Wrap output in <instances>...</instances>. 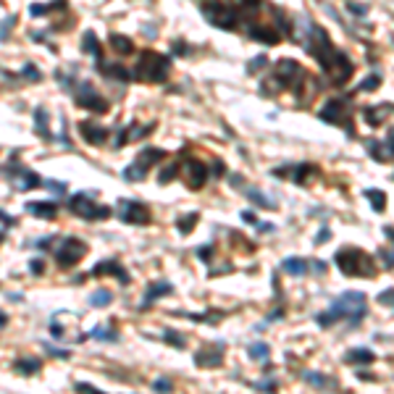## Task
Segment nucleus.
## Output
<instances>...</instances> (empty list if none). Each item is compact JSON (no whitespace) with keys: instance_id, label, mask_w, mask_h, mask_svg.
<instances>
[{"instance_id":"nucleus-1","label":"nucleus","mask_w":394,"mask_h":394,"mask_svg":"<svg viewBox=\"0 0 394 394\" xmlns=\"http://www.w3.org/2000/svg\"><path fill=\"white\" fill-rule=\"evenodd\" d=\"M334 260L339 266V271L344 276H363V279H371L376 274V266H373V257L363 250L355 247H347L342 252L334 255Z\"/></svg>"},{"instance_id":"nucleus-2","label":"nucleus","mask_w":394,"mask_h":394,"mask_svg":"<svg viewBox=\"0 0 394 394\" xmlns=\"http://www.w3.org/2000/svg\"><path fill=\"white\" fill-rule=\"evenodd\" d=\"M331 313L337 315V321H347V326H357L366 318V294L363 292H344L331 302Z\"/></svg>"},{"instance_id":"nucleus-3","label":"nucleus","mask_w":394,"mask_h":394,"mask_svg":"<svg viewBox=\"0 0 394 394\" xmlns=\"http://www.w3.org/2000/svg\"><path fill=\"white\" fill-rule=\"evenodd\" d=\"M169 58L166 55H158L153 50H145L142 58H140V66H137V77L145 79V82H166L169 77Z\"/></svg>"},{"instance_id":"nucleus-4","label":"nucleus","mask_w":394,"mask_h":394,"mask_svg":"<svg viewBox=\"0 0 394 394\" xmlns=\"http://www.w3.org/2000/svg\"><path fill=\"white\" fill-rule=\"evenodd\" d=\"M203 13H205V21H210L218 29H234L237 26V16L229 6H223L221 0H203Z\"/></svg>"},{"instance_id":"nucleus-5","label":"nucleus","mask_w":394,"mask_h":394,"mask_svg":"<svg viewBox=\"0 0 394 394\" xmlns=\"http://www.w3.org/2000/svg\"><path fill=\"white\" fill-rule=\"evenodd\" d=\"M69 208H71L77 216L89 218V221H92V218H108V216H111V208H100V205H95L89 194H74L71 200H69Z\"/></svg>"},{"instance_id":"nucleus-6","label":"nucleus","mask_w":394,"mask_h":394,"mask_svg":"<svg viewBox=\"0 0 394 394\" xmlns=\"http://www.w3.org/2000/svg\"><path fill=\"white\" fill-rule=\"evenodd\" d=\"M318 118L326 121V124H339V126H344L347 134L352 137V126L347 124V118H350V116L344 113V103H342V100H329L323 108H321V113H318Z\"/></svg>"},{"instance_id":"nucleus-7","label":"nucleus","mask_w":394,"mask_h":394,"mask_svg":"<svg viewBox=\"0 0 394 394\" xmlns=\"http://www.w3.org/2000/svg\"><path fill=\"white\" fill-rule=\"evenodd\" d=\"M121 218L134 226H145L150 223V210L137 200H121Z\"/></svg>"},{"instance_id":"nucleus-8","label":"nucleus","mask_w":394,"mask_h":394,"mask_svg":"<svg viewBox=\"0 0 394 394\" xmlns=\"http://www.w3.org/2000/svg\"><path fill=\"white\" fill-rule=\"evenodd\" d=\"M84 252H87V247L82 245L79 239H74V237H71V239H66V242H63V247L58 250V255H55V257H58L60 268H69V266H74V263H79V257H82Z\"/></svg>"},{"instance_id":"nucleus-9","label":"nucleus","mask_w":394,"mask_h":394,"mask_svg":"<svg viewBox=\"0 0 394 394\" xmlns=\"http://www.w3.org/2000/svg\"><path fill=\"white\" fill-rule=\"evenodd\" d=\"M77 105H79V108H84V111H95V113H105V111H108V103H105V97H100L89 84L82 87V92H79V97H77Z\"/></svg>"},{"instance_id":"nucleus-10","label":"nucleus","mask_w":394,"mask_h":394,"mask_svg":"<svg viewBox=\"0 0 394 394\" xmlns=\"http://www.w3.org/2000/svg\"><path fill=\"white\" fill-rule=\"evenodd\" d=\"M302 69L294 63V60H281V63L276 66V74H274V77H276V84L279 87H294L297 84V79L300 77H294V74H300Z\"/></svg>"},{"instance_id":"nucleus-11","label":"nucleus","mask_w":394,"mask_h":394,"mask_svg":"<svg viewBox=\"0 0 394 394\" xmlns=\"http://www.w3.org/2000/svg\"><path fill=\"white\" fill-rule=\"evenodd\" d=\"M274 174L276 176L289 174L294 184H308V176L310 174H318V169H315V166H310V163H297V166H286V169H276Z\"/></svg>"},{"instance_id":"nucleus-12","label":"nucleus","mask_w":394,"mask_h":394,"mask_svg":"<svg viewBox=\"0 0 394 394\" xmlns=\"http://www.w3.org/2000/svg\"><path fill=\"white\" fill-rule=\"evenodd\" d=\"M205 179H208V169H205V163H200V160L189 158V160H187V187L200 189V187L205 184Z\"/></svg>"},{"instance_id":"nucleus-13","label":"nucleus","mask_w":394,"mask_h":394,"mask_svg":"<svg viewBox=\"0 0 394 394\" xmlns=\"http://www.w3.org/2000/svg\"><path fill=\"white\" fill-rule=\"evenodd\" d=\"M79 132H82V137H84L89 145H103L105 140H108V129H105V126H97L95 121H82Z\"/></svg>"},{"instance_id":"nucleus-14","label":"nucleus","mask_w":394,"mask_h":394,"mask_svg":"<svg viewBox=\"0 0 394 394\" xmlns=\"http://www.w3.org/2000/svg\"><path fill=\"white\" fill-rule=\"evenodd\" d=\"M92 274H95V276H105V274H108V276H118V279L124 281V284H129V279H132V276H129L126 271L121 268L116 260H103V263H97Z\"/></svg>"},{"instance_id":"nucleus-15","label":"nucleus","mask_w":394,"mask_h":394,"mask_svg":"<svg viewBox=\"0 0 394 394\" xmlns=\"http://www.w3.org/2000/svg\"><path fill=\"white\" fill-rule=\"evenodd\" d=\"M166 158V150H155V147H150V150H142V153L137 155V160H134V169H140L142 174H147V169L153 166L155 160Z\"/></svg>"},{"instance_id":"nucleus-16","label":"nucleus","mask_w":394,"mask_h":394,"mask_svg":"<svg viewBox=\"0 0 394 394\" xmlns=\"http://www.w3.org/2000/svg\"><path fill=\"white\" fill-rule=\"evenodd\" d=\"M194 363H197V366H221V363H223V352L218 350V347H213V350L205 347V350H200V352L194 355Z\"/></svg>"},{"instance_id":"nucleus-17","label":"nucleus","mask_w":394,"mask_h":394,"mask_svg":"<svg viewBox=\"0 0 394 394\" xmlns=\"http://www.w3.org/2000/svg\"><path fill=\"white\" fill-rule=\"evenodd\" d=\"M347 363H357V366H371V363L376 360V355L368 350V347H355V350H350L344 355Z\"/></svg>"},{"instance_id":"nucleus-18","label":"nucleus","mask_w":394,"mask_h":394,"mask_svg":"<svg viewBox=\"0 0 394 394\" xmlns=\"http://www.w3.org/2000/svg\"><path fill=\"white\" fill-rule=\"evenodd\" d=\"M250 37L266 45H276L279 42V32L276 29H266V26H250Z\"/></svg>"},{"instance_id":"nucleus-19","label":"nucleus","mask_w":394,"mask_h":394,"mask_svg":"<svg viewBox=\"0 0 394 394\" xmlns=\"http://www.w3.org/2000/svg\"><path fill=\"white\" fill-rule=\"evenodd\" d=\"M386 113H394V105H384V108H366V111H363V116H366V121H368L371 126L384 124V116Z\"/></svg>"},{"instance_id":"nucleus-20","label":"nucleus","mask_w":394,"mask_h":394,"mask_svg":"<svg viewBox=\"0 0 394 394\" xmlns=\"http://www.w3.org/2000/svg\"><path fill=\"white\" fill-rule=\"evenodd\" d=\"M281 268H284V274H289V276H302L308 271V260H302V257H286L281 263Z\"/></svg>"},{"instance_id":"nucleus-21","label":"nucleus","mask_w":394,"mask_h":394,"mask_svg":"<svg viewBox=\"0 0 394 394\" xmlns=\"http://www.w3.org/2000/svg\"><path fill=\"white\" fill-rule=\"evenodd\" d=\"M26 210H29V213H35V216H42V218H53L58 205L55 203H26Z\"/></svg>"},{"instance_id":"nucleus-22","label":"nucleus","mask_w":394,"mask_h":394,"mask_svg":"<svg viewBox=\"0 0 394 394\" xmlns=\"http://www.w3.org/2000/svg\"><path fill=\"white\" fill-rule=\"evenodd\" d=\"M163 294H171V284H166V281H160V284H153L147 289V294H145V302H142V308H147L150 302H155L158 297H163Z\"/></svg>"},{"instance_id":"nucleus-23","label":"nucleus","mask_w":394,"mask_h":394,"mask_svg":"<svg viewBox=\"0 0 394 394\" xmlns=\"http://www.w3.org/2000/svg\"><path fill=\"white\" fill-rule=\"evenodd\" d=\"M366 197L371 200L376 213H384V210H386V192H381V189H366Z\"/></svg>"},{"instance_id":"nucleus-24","label":"nucleus","mask_w":394,"mask_h":394,"mask_svg":"<svg viewBox=\"0 0 394 394\" xmlns=\"http://www.w3.org/2000/svg\"><path fill=\"white\" fill-rule=\"evenodd\" d=\"M82 50L84 53H89V55H95V58H100V42H97V37H95V32H84V40H82Z\"/></svg>"},{"instance_id":"nucleus-25","label":"nucleus","mask_w":394,"mask_h":394,"mask_svg":"<svg viewBox=\"0 0 394 394\" xmlns=\"http://www.w3.org/2000/svg\"><path fill=\"white\" fill-rule=\"evenodd\" d=\"M302 378H305L308 384L318 386V389H326V386H334V384H337V381H331V378H326V376H321V373H313V371H305V373H302Z\"/></svg>"},{"instance_id":"nucleus-26","label":"nucleus","mask_w":394,"mask_h":394,"mask_svg":"<svg viewBox=\"0 0 394 394\" xmlns=\"http://www.w3.org/2000/svg\"><path fill=\"white\" fill-rule=\"evenodd\" d=\"M366 147H368V153L378 160V163H386L389 160V155H386V147H384V142H376V140H366Z\"/></svg>"},{"instance_id":"nucleus-27","label":"nucleus","mask_w":394,"mask_h":394,"mask_svg":"<svg viewBox=\"0 0 394 394\" xmlns=\"http://www.w3.org/2000/svg\"><path fill=\"white\" fill-rule=\"evenodd\" d=\"M100 71H103V74H111V77L118 79V82H129V79H132V74H129L124 66H103V63H100Z\"/></svg>"},{"instance_id":"nucleus-28","label":"nucleus","mask_w":394,"mask_h":394,"mask_svg":"<svg viewBox=\"0 0 394 394\" xmlns=\"http://www.w3.org/2000/svg\"><path fill=\"white\" fill-rule=\"evenodd\" d=\"M111 45L121 53V55H126V53H132L134 50V45H132V40L129 37H121V35H111Z\"/></svg>"},{"instance_id":"nucleus-29","label":"nucleus","mask_w":394,"mask_h":394,"mask_svg":"<svg viewBox=\"0 0 394 394\" xmlns=\"http://www.w3.org/2000/svg\"><path fill=\"white\" fill-rule=\"evenodd\" d=\"M250 200H255L260 208H276V203H274V197H268V194H263L260 189H250Z\"/></svg>"},{"instance_id":"nucleus-30","label":"nucleus","mask_w":394,"mask_h":394,"mask_svg":"<svg viewBox=\"0 0 394 394\" xmlns=\"http://www.w3.org/2000/svg\"><path fill=\"white\" fill-rule=\"evenodd\" d=\"M268 355H271L268 344H263V342L250 344V357H252V360H268Z\"/></svg>"},{"instance_id":"nucleus-31","label":"nucleus","mask_w":394,"mask_h":394,"mask_svg":"<svg viewBox=\"0 0 394 394\" xmlns=\"http://www.w3.org/2000/svg\"><path fill=\"white\" fill-rule=\"evenodd\" d=\"M111 300H113V294H111L108 289H100V292H95L92 297H89V302H92L95 308H103V305H108Z\"/></svg>"},{"instance_id":"nucleus-32","label":"nucleus","mask_w":394,"mask_h":394,"mask_svg":"<svg viewBox=\"0 0 394 394\" xmlns=\"http://www.w3.org/2000/svg\"><path fill=\"white\" fill-rule=\"evenodd\" d=\"M197 218H200L197 213H192V216H184V218H179V221H176V223H179V232H181V234H189V232L194 229Z\"/></svg>"},{"instance_id":"nucleus-33","label":"nucleus","mask_w":394,"mask_h":394,"mask_svg":"<svg viewBox=\"0 0 394 394\" xmlns=\"http://www.w3.org/2000/svg\"><path fill=\"white\" fill-rule=\"evenodd\" d=\"M16 368L21 371V373H35V371H40V360H19L16 363Z\"/></svg>"},{"instance_id":"nucleus-34","label":"nucleus","mask_w":394,"mask_h":394,"mask_svg":"<svg viewBox=\"0 0 394 394\" xmlns=\"http://www.w3.org/2000/svg\"><path fill=\"white\" fill-rule=\"evenodd\" d=\"M176 174H179V163L174 160V163L169 166V169H163V171H160V176H158V179H160V184H169V181H171Z\"/></svg>"},{"instance_id":"nucleus-35","label":"nucleus","mask_w":394,"mask_h":394,"mask_svg":"<svg viewBox=\"0 0 394 394\" xmlns=\"http://www.w3.org/2000/svg\"><path fill=\"white\" fill-rule=\"evenodd\" d=\"M376 300H378V305H384V308H394V286L391 289H384Z\"/></svg>"},{"instance_id":"nucleus-36","label":"nucleus","mask_w":394,"mask_h":394,"mask_svg":"<svg viewBox=\"0 0 394 394\" xmlns=\"http://www.w3.org/2000/svg\"><path fill=\"white\" fill-rule=\"evenodd\" d=\"M315 321H318V326H323V329H326V326H331V323H337V315L331 313V310H329V313H318V315H315Z\"/></svg>"},{"instance_id":"nucleus-37","label":"nucleus","mask_w":394,"mask_h":394,"mask_svg":"<svg viewBox=\"0 0 394 394\" xmlns=\"http://www.w3.org/2000/svg\"><path fill=\"white\" fill-rule=\"evenodd\" d=\"M92 337H95V339H108V342H116V339H118L113 331H105L103 326H97V329L92 331Z\"/></svg>"},{"instance_id":"nucleus-38","label":"nucleus","mask_w":394,"mask_h":394,"mask_svg":"<svg viewBox=\"0 0 394 394\" xmlns=\"http://www.w3.org/2000/svg\"><path fill=\"white\" fill-rule=\"evenodd\" d=\"M35 118H37V129L45 132V137H48V113H45V111H37Z\"/></svg>"},{"instance_id":"nucleus-39","label":"nucleus","mask_w":394,"mask_h":394,"mask_svg":"<svg viewBox=\"0 0 394 394\" xmlns=\"http://www.w3.org/2000/svg\"><path fill=\"white\" fill-rule=\"evenodd\" d=\"M347 11H352V16H366V13H368V6H357V3H352V0H350V3H347Z\"/></svg>"},{"instance_id":"nucleus-40","label":"nucleus","mask_w":394,"mask_h":394,"mask_svg":"<svg viewBox=\"0 0 394 394\" xmlns=\"http://www.w3.org/2000/svg\"><path fill=\"white\" fill-rule=\"evenodd\" d=\"M384 147H386V155H389V158H394V126H391V129H389V134H386Z\"/></svg>"},{"instance_id":"nucleus-41","label":"nucleus","mask_w":394,"mask_h":394,"mask_svg":"<svg viewBox=\"0 0 394 394\" xmlns=\"http://www.w3.org/2000/svg\"><path fill=\"white\" fill-rule=\"evenodd\" d=\"M378 257H381V260L386 263V268L394 271V252H391V250H378Z\"/></svg>"},{"instance_id":"nucleus-42","label":"nucleus","mask_w":394,"mask_h":394,"mask_svg":"<svg viewBox=\"0 0 394 394\" xmlns=\"http://www.w3.org/2000/svg\"><path fill=\"white\" fill-rule=\"evenodd\" d=\"M378 84H381V77H378V74H373V77H371V79H366V82H363L357 89H373V87H378Z\"/></svg>"},{"instance_id":"nucleus-43","label":"nucleus","mask_w":394,"mask_h":394,"mask_svg":"<svg viewBox=\"0 0 394 394\" xmlns=\"http://www.w3.org/2000/svg\"><path fill=\"white\" fill-rule=\"evenodd\" d=\"M166 342H171L176 347H184V339H181L179 334H174V331H166Z\"/></svg>"},{"instance_id":"nucleus-44","label":"nucleus","mask_w":394,"mask_h":394,"mask_svg":"<svg viewBox=\"0 0 394 394\" xmlns=\"http://www.w3.org/2000/svg\"><path fill=\"white\" fill-rule=\"evenodd\" d=\"M29 271H32L35 276H40V274H45V263L42 260H32V263H29Z\"/></svg>"},{"instance_id":"nucleus-45","label":"nucleus","mask_w":394,"mask_h":394,"mask_svg":"<svg viewBox=\"0 0 394 394\" xmlns=\"http://www.w3.org/2000/svg\"><path fill=\"white\" fill-rule=\"evenodd\" d=\"M197 255H200L203 260H210V257H213V247H210V245H205V247H200V250H197Z\"/></svg>"},{"instance_id":"nucleus-46","label":"nucleus","mask_w":394,"mask_h":394,"mask_svg":"<svg viewBox=\"0 0 394 394\" xmlns=\"http://www.w3.org/2000/svg\"><path fill=\"white\" fill-rule=\"evenodd\" d=\"M242 221H247V223H252V226H257V216L252 213V210H245V213H242Z\"/></svg>"},{"instance_id":"nucleus-47","label":"nucleus","mask_w":394,"mask_h":394,"mask_svg":"<svg viewBox=\"0 0 394 394\" xmlns=\"http://www.w3.org/2000/svg\"><path fill=\"white\" fill-rule=\"evenodd\" d=\"M45 350H48V352H50L53 357H69V352H66V350H55V347H50V344L45 347Z\"/></svg>"},{"instance_id":"nucleus-48","label":"nucleus","mask_w":394,"mask_h":394,"mask_svg":"<svg viewBox=\"0 0 394 394\" xmlns=\"http://www.w3.org/2000/svg\"><path fill=\"white\" fill-rule=\"evenodd\" d=\"M155 389H158V391L171 389V381H169V378H158V381H155Z\"/></svg>"},{"instance_id":"nucleus-49","label":"nucleus","mask_w":394,"mask_h":394,"mask_svg":"<svg viewBox=\"0 0 394 394\" xmlns=\"http://www.w3.org/2000/svg\"><path fill=\"white\" fill-rule=\"evenodd\" d=\"M310 266H313L315 274H326V263H323V260H315V263H310Z\"/></svg>"},{"instance_id":"nucleus-50","label":"nucleus","mask_w":394,"mask_h":394,"mask_svg":"<svg viewBox=\"0 0 394 394\" xmlns=\"http://www.w3.org/2000/svg\"><path fill=\"white\" fill-rule=\"evenodd\" d=\"M329 237H331V232H329V229H321V234L315 237V245H321V242H326Z\"/></svg>"},{"instance_id":"nucleus-51","label":"nucleus","mask_w":394,"mask_h":394,"mask_svg":"<svg viewBox=\"0 0 394 394\" xmlns=\"http://www.w3.org/2000/svg\"><path fill=\"white\" fill-rule=\"evenodd\" d=\"M257 389H266V391H271V389H276V381H263V384H255Z\"/></svg>"},{"instance_id":"nucleus-52","label":"nucleus","mask_w":394,"mask_h":394,"mask_svg":"<svg viewBox=\"0 0 394 394\" xmlns=\"http://www.w3.org/2000/svg\"><path fill=\"white\" fill-rule=\"evenodd\" d=\"M26 74H29V79H32V82H37V79H40V74H37V69H35V66H26Z\"/></svg>"},{"instance_id":"nucleus-53","label":"nucleus","mask_w":394,"mask_h":394,"mask_svg":"<svg viewBox=\"0 0 394 394\" xmlns=\"http://www.w3.org/2000/svg\"><path fill=\"white\" fill-rule=\"evenodd\" d=\"M77 389H79V391H89V394H95V391H97L92 384H77Z\"/></svg>"},{"instance_id":"nucleus-54","label":"nucleus","mask_w":394,"mask_h":394,"mask_svg":"<svg viewBox=\"0 0 394 394\" xmlns=\"http://www.w3.org/2000/svg\"><path fill=\"white\" fill-rule=\"evenodd\" d=\"M50 334H53V337L58 339V337H63V329H60L58 323H53V326H50Z\"/></svg>"},{"instance_id":"nucleus-55","label":"nucleus","mask_w":394,"mask_h":394,"mask_svg":"<svg viewBox=\"0 0 394 394\" xmlns=\"http://www.w3.org/2000/svg\"><path fill=\"white\" fill-rule=\"evenodd\" d=\"M213 174H216V176H218V174H223V163H221V160H216V163H213Z\"/></svg>"},{"instance_id":"nucleus-56","label":"nucleus","mask_w":394,"mask_h":394,"mask_svg":"<svg viewBox=\"0 0 394 394\" xmlns=\"http://www.w3.org/2000/svg\"><path fill=\"white\" fill-rule=\"evenodd\" d=\"M257 229H260V232H271V229H274V226H271V223H266V221H263V223L257 221Z\"/></svg>"},{"instance_id":"nucleus-57","label":"nucleus","mask_w":394,"mask_h":394,"mask_svg":"<svg viewBox=\"0 0 394 394\" xmlns=\"http://www.w3.org/2000/svg\"><path fill=\"white\" fill-rule=\"evenodd\" d=\"M384 234H386V237L394 242V229H391V226H386V229H384Z\"/></svg>"},{"instance_id":"nucleus-58","label":"nucleus","mask_w":394,"mask_h":394,"mask_svg":"<svg viewBox=\"0 0 394 394\" xmlns=\"http://www.w3.org/2000/svg\"><path fill=\"white\" fill-rule=\"evenodd\" d=\"M0 326H6V315L3 313H0Z\"/></svg>"}]
</instances>
